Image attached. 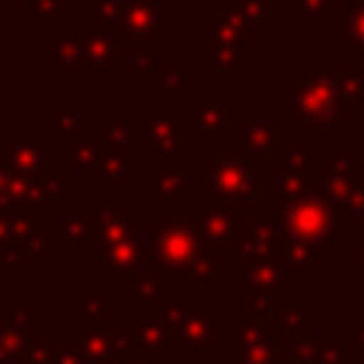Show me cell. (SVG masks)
<instances>
[{"mask_svg":"<svg viewBox=\"0 0 364 364\" xmlns=\"http://www.w3.org/2000/svg\"><path fill=\"white\" fill-rule=\"evenodd\" d=\"M361 160H364V151H361Z\"/></svg>","mask_w":364,"mask_h":364,"instance_id":"40","label":"cell"},{"mask_svg":"<svg viewBox=\"0 0 364 364\" xmlns=\"http://www.w3.org/2000/svg\"><path fill=\"white\" fill-rule=\"evenodd\" d=\"M29 6L36 10V16L42 19L45 29H58V19L74 13V4H70V0H29Z\"/></svg>","mask_w":364,"mask_h":364,"instance_id":"30","label":"cell"},{"mask_svg":"<svg viewBox=\"0 0 364 364\" xmlns=\"http://www.w3.org/2000/svg\"><path fill=\"white\" fill-rule=\"evenodd\" d=\"M83 220H87L90 230L96 233V246L119 243V240H125V237H141V230L147 227V220L138 218L128 201H112V205L90 201Z\"/></svg>","mask_w":364,"mask_h":364,"instance_id":"7","label":"cell"},{"mask_svg":"<svg viewBox=\"0 0 364 364\" xmlns=\"http://www.w3.org/2000/svg\"><path fill=\"white\" fill-rule=\"evenodd\" d=\"M188 119L186 115H147L144 138L160 147V173L186 176L188 170Z\"/></svg>","mask_w":364,"mask_h":364,"instance_id":"6","label":"cell"},{"mask_svg":"<svg viewBox=\"0 0 364 364\" xmlns=\"http://www.w3.org/2000/svg\"><path fill=\"white\" fill-rule=\"evenodd\" d=\"M272 157L278 164V195L284 201H297L314 192H323L329 160L307 157L304 147H297V144H275Z\"/></svg>","mask_w":364,"mask_h":364,"instance_id":"5","label":"cell"},{"mask_svg":"<svg viewBox=\"0 0 364 364\" xmlns=\"http://www.w3.org/2000/svg\"><path fill=\"white\" fill-rule=\"evenodd\" d=\"M233 115V100H192L186 106V119L192 128H198L205 144H218L220 132L227 128Z\"/></svg>","mask_w":364,"mask_h":364,"instance_id":"10","label":"cell"},{"mask_svg":"<svg viewBox=\"0 0 364 364\" xmlns=\"http://www.w3.org/2000/svg\"><path fill=\"white\" fill-rule=\"evenodd\" d=\"M218 157L220 160H252V157H256V147L250 144L246 132L240 128V132L230 134V141H227V144L218 147Z\"/></svg>","mask_w":364,"mask_h":364,"instance_id":"33","label":"cell"},{"mask_svg":"<svg viewBox=\"0 0 364 364\" xmlns=\"http://www.w3.org/2000/svg\"><path fill=\"white\" fill-rule=\"evenodd\" d=\"M342 100H364V74H346L339 77Z\"/></svg>","mask_w":364,"mask_h":364,"instance_id":"37","label":"cell"},{"mask_svg":"<svg viewBox=\"0 0 364 364\" xmlns=\"http://www.w3.org/2000/svg\"><path fill=\"white\" fill-rule=\"evenodd\" d=\"M147 250L164 272L182 275V272L192 269L195 256L201 250V230L188 218H166L147 233Z\"/></svg>","mask_w":364,"mask_h":364,"instance_id":"4","label":"cell"},{"mask_svg":"<svg viewBox=\"0 0 364 364\" xmlns=\"http://www.w3.org/2000/svg\"><path fill=\"white\" fill-rule=\"evenodd\" d=\"M55 112H58V141H61V144H70V147H74V144L87 141L90 134L96 132V128L90 125V119L77 112L70 100H61V102H58Z\"/></svg>","mask_w":364,"mask_h":364,"instance_id":"18","label":"cell"},{"mask_svg":"<svg viewBox=\"0 0 364 364\" xmlns=\"http://www.w3.org/2000/svg\"><path fill=\"white\" fill-rule=\"evenodd\" d=\"M250 144L256 147V154H272L275 151V134H278V122L275 119H252L243 125Z\"/></svg>","mask_w":364,"mask_h":364,"instance_id":"26","label":"cell"},{"mask_svg":"<svg viewBox=\"0 0 364 364\" xmlns=\"http://www.w3.org/2000/svg\"><path fill=\"white\" fill-rule=\"evenodd\" d=\"M269 310V304H265V297H256V314H265Z\"/></svg>","mask_w":364,"mask_h":364,"instance_id":"39","label":"cell"},{"mask_svg":"<svg viewBox=\"0 0 364 364\" xmlns=\"http://www.w3.org/2000/svg\"><path fill=\"white\" fill-rule=\"evenodd\" d=\"M100 141H102V166H100L102 188H128L132 186V144H112L102 134Z\"/></svg>","mask_w":364,"mask_h":364,"instance_id":"15","label":"cell"},{"mask_svg":"<svg viewBox=\"0 0 364 364\" xmlns=\"http://www.w3.org/2000/svg\"><path fill=\"white\" fill-rule=\"evenodd\" d=\"M291 109L301 115L307 128H333L342 109H346L339 80L326 70L291 74Z\"/></svg>","mask_w":364,"mask_h":364,"instance_id":"3","label":"cell"},{"mask_svg":"<svg viewBox=\"0 0 364 364\" xmlns=\"http://www.w3.org/2000/svg\"><path fill=\"white\" fill-rule=\"evenodd\" d=\"M32 188H36V198L45 201H70L74 198V179H70V173H42L36 182H32Z\"/></svg>","mask_w":364,"mask_h":364,"instance_id":"21","label":"cell"},{"mask_svg":"<svg viewBox=\"0 0 364 364\" xmlns=\"http://www.w3.org/2000/svg\"><path fill=\"white\" fill-rule=\"evenodd\" d=\"M42 55L55 58L61 68L74 70V74H83V70H90V61H87V29H83V26L58 29L55 42L42 45Z\"/></svg>","mask_w":364,"mask_h":364,"instance_id":"12","label":"cell"},{"mask_svg":"<svg viewBox=\"0 0 364 364\" xmlns=\"http://www.w3.org/2000/svg\"><path fill=\"white\" fill-rule=\"evenodd\" d=\"M134 297L138 301H154L157 297V278H144V282L134 284Z\"/></svg>","mask_w":364,"mask_h":364,"instance_id":"38","label":"cell"},{"mask_svg":"<svg viewBox=\"0 0 364 364\" xmlns=\"http://www.w3.org/2000/svg\"><path fill=\"white\" fill-rule=\"evenodd\" d=\"M10 170L26 179L42 176V132L38 128H16L10 144Z\"/></svg>","mask_w":364,"mask_h":364,"instance_id":"13","label":"cell"},{"mask_svg":"<svg viewBox=\"0 0 364 364\" xmlns=\"http://www.w3.org/2000/svg\"><path fill=\"white\" fill-rule=\"evenodd\" d=\"M157 55H160L157 38H138V42L128 45V68L134 74H151L157 68Z\"/></svg>","mask_w":364,"mask_h":364,"instance_id":"24","label":"cell"},{"mask_svg":"<svg viewBox=\"0 0 364 364\" xmlns=\"http://www.w3.org/2000/svg\"><path fill=\"white\" fill-rule=\"evenodd\" d=\"M188 83V77H186V70H166V77L160 80V100L164 102H173L176 100V93L182 87Z\"/></svg>","mask_w":364,"mask_h":364,"instance_id":"36","label":"cell"},{"mask_svg":"<svg viewBox=\"0 0 364 364\" xmlns=\"http://www.w3.org/2000/svg\"><path fill=\"white\" fill-rule=\"evenodd\" d=\"M278 250H282V227L275 218L250 220L246 230L233 240V252L240 259H252V262H265V259L278 256Z\"/></svg>","mask_w":364,"mask_h":364,"instance_id":"9","label":"cell"},{"mask_svg":"<svg viewBox=\"0 0 364 364\" xmlns=\"http://www.w3.org/2000/svg\"><path fill=\"white\" fill-rule=\"evenodd\" d=\"M252 288H284L288 284V269L275 259H265V262H252L246 272Z\"/></svg>","mask_w":364,"mask_h":364,"instance_id":"23","label":"cell"},{"mask_svg":"<svg viewBox=\"0 0 364 364\" xmlns=\"http://www.w3.org/2000/svg\"><path fill=\"white\" fill-rule=\"evenodd\" d=\"M70 160H74V166L80 173L100 170V166H102V141H100V132H93L87 141H80V144L70 147Z\"/></svg>","mask_w":364,"mask_h":364,"instance_id":"25","label":"cell"},{"mask_svg":"<svg viewBox=\"0 0 364 364\" xmlns=\"http://www.w3.org/2000/svg\"><path fill=\"white\" fill-rule=\"evenodd\" d=\"M96 132L106 141H112V144H132V134H128L132 132V119L128 115H102Z\"/></svg>","mask_w":364,"mask_h":364,"instance_id":"31","label":"cell"},{"mask_svg":"<svg viewBox=\"0 0 364 364\" xmlns=\"http://www.w3.org/2000/svg\"><path fill=\"white\" fill-rule=\"evenodd\" d=\"M348 218L352 211L336 198H329L326 192H314L297 201H282V208L275 211V220L284 237L316 246V250L326 246L336 233L348 230Z\"/></svg>","mask_w":364,"mask_h":364,"instance_id":"1","label":"cell"},{"mask_svg":"<svg viewBox=\"0 0 364 364\" xmlns=\"http://www.w3.org/2000/svg\"><path fill=\"white\" fill-rule=\"evenodd\" d=\"M205 173V188L201 201L208 208H224V201H256L262 188V164L252 160H220L211 157L201 164Z\"/></svg>","mask_w":364,"mask_h":364,"instance_id":"2","label":"cell"},{"mask_svg":"<svg viewBox=\"0 0 364 364\" xmlns=\"http://www.w3.org/2000/svg\"><path fill=\"white\" fill-rule=\"evenodd\" d=\"M329 4H333V0H291V10L301 13L307 29H316V26H320V19L326 16Z\"/></svg>","mask_w":364,"mask_h":364,"instance_id":"34","label":"cell"},{"mask_svg":"<svg viewBox=\"0 0 364 364\" xmlns=\"http://www.w3.org/2000/svg\"><path fill=\"white\" fill-rule=\"evenodd\" d=\"M348 55L358 58L364 55V0H358V4H352V10H348Z\"/></svg>","mask_w":364,"mask_h":364,"instance_id":"32","label":"cell"},{"mask_svg":"<svg viewBox=\"0 0 364 364\" xmlns=\"http://www.w3.org/2000/svg\"><path fill=\"white\" fill-rule=\"evenodd\" d=\"M144 262V243L141 237H125L119 243L100 246V265L106 275H132Z\"/></svg>","mask_w":364,"mask_h":364,"instance_id":"14","label":"cell"},{"mask_svg":"<svg viewBox=\"0 0 364 364\" xmlns=\"http://www.w3.org/2000/svg\"><path fill=\"white\" fill-rule=\"evenodd\" d=\"M214 265H218V252L214 246H201L195 256L192 269H188V284L192 288H211L214 284Z\"/></svg>","mask_w":364,"mask_h":364,"instance_id":"27","label":"cell"},{"mask_svg":"<svg viewBox=\"0 0 364 364\" xmlns=\"http://www.w3.org/2000/svg\"><path fill=\"white\" fill-rule=\"evenodd\" d=\"M122 10H125L122 0H87V13L90 16H96L100 23H106V26H112V23L119 26Z\"/></svg>","mask_w":364,"mask_h":364,"instance_id":"35","label":"cell"},{"mask_svg":"<svg viewBox=\"0 0 364 364\" xmlns=\"http://www.w3.org/2000/svg\"><path fill=\"white\" fill-rule=\"evenodd\" d=\"M246 224L250 220L233 214L230 208H205V214L198 220V230H201V240L218 243V240H237L246 230Z\"/></svg>","mask_w":364,"mask_h":364,"instance_id":"16","label":"cell"},{"mask_svg":"<svg viewBox=\"0 0 364 364\" xmlns=\"http://www.w3.org/2000/svg\"><path fill=\"white\" fill-rule=\"evenodd\" d=\"M144 186L151 188V192L160 195V201H188V186H186V176H176V173H147L144 176Z\"/></svg>","mask_w":364,"mask_h":364,"instance_id":"20","label":"cell"},{"mask_svg":"<svg viewBox=\"0 0 364 364\" xmlns=\"http://www.w3.org/2000/svg\"><path fill=\"white\" fill-rule=\"evenodd\" d=\"M6 214V224H10V240H36L42 237V208L38 201H29V205H16Z\"/></svg>","mask_w":364,"mask_h":364,"instance_id":"19","label":"cell"},{"mask_svg":"<svg viewBox=\"0 0 364 364\" xmlns=\"http://www.w3.org/2000/svg\"><path fill=\"white\" fill-rule=\"evenodd\" d=\"M51 246H96V233L90 230L87 220L64 218L58 230H51Z\"/></svg>","mask_w":364,"mask_h":364,"instance_id":"22","label":"cell"},{"mask_svg":"<svg viewBox=\"0 0 364 364\" xmlns=\"http://www.w3.org/2000/svg\"><path fill=\"white\" fill-rule=\"evenodd\" d=\"M119 38L106 29H87V61L90 68L102 70V74H115L119 68V51H115Z\"/></svg>","mask_w":364,"mask_h":364,"instance_id":"17","label":"cell"},{"mask_svg":"<svg viewBox=\"0 0 364 364\" xmlns=\"http://www.w3.org/2000/svg\"><path fill=\"white\" fill-rule=\"evenodd\" d=\"M250 29H275L278 23V6L275 0H243Z\"/></svg>","mask_w":364,"mask_h":364,"instance_id":"29","label":"cell"},{"mask_svg":"<svg viewBox=\"0 0 364 364\" xmlns=\"http://www.w3.org/2000/svg\"><path fill=\"white\" fill-rule=\"evenodd\" d=\"M243 32L230 29V26H208L201 32V68L208 74H243L246 70V58H243Z\"/></svg>","mask_w":364,"mask_h":364,"instance_id":"8","label":"cell"},{"mask_svg":"<svg viewBox=\"0 0 364 364\" xmlns=\"http://www.w3.org/2000/svg\"><path fill=\"white\" fill-rule=\"evenodd\" d=\"M157 10H160V0H128L119 26H115V38L125 45L138 42V38H157V29H160Z\"/></svg>","mask_w":364,"mask_h":364,"instance_id":"11","label":"cell"},{"mask_svg":"<svg viewBox=\"0 0 364 364\" xmlns=\"http://www.w3.org/2000/svg\"><path fill=\"white\" fill-rule=\"evenodd\" d=\"M316 259V246H307V243H297V240H288L282 233V250H278V262L284 269H304V265Z\"/></svg>","mask_w":364,"mask_h":364,"instance_id":"28","label":"cell"}]
</instances>
